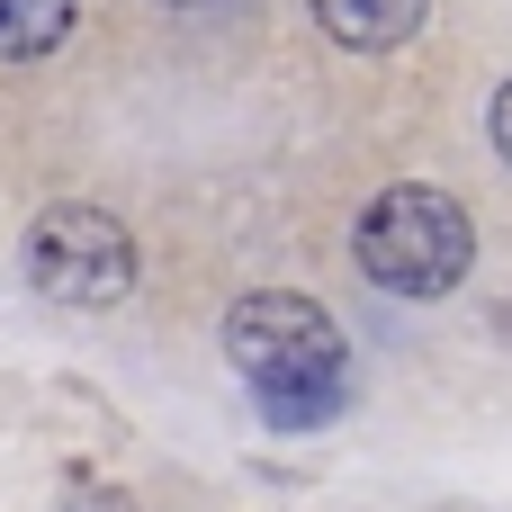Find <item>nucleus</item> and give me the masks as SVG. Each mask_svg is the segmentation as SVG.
I'll list each match as a JSON object with an SVG mask.
<instances>
[{"instance_id": "obj_1", "label": "nucleus", "mask_w": 512, "mask_h": 512, "mask_svg": "<svg viewBox=\"0 0 512 512\" xmlns=\"http://www.w3.org/2000/svg\"><path fill=\"white\" fill-rule=\"evenodd\" d=\"M351 252H360V270H369L387 297H450V288L468 279V261H477V225H468V207H459L450 189L396 180V189H378V198L360 207Z\"/></svg>"}, {"instance_id": "obj_2", "label": "nucleus", "mask_w": 512, "mask_h": 512, "mask_svg": "<svg viewBox=\"0 0 512 512\" xmlns=\"http://www.w3.org/2000/svg\"><path fill=\"white\" fill-rule=\"evenodd\" d=\"M225 360L252 378V396H342V333L297 288H252L225 306Z\"/></svg>"}, {"instance_id": "obj_3", "label": "nucleus", "mask_w": 512, "mask_h": 512, "mask_svg": "<svg viewBox=\"0 0 512 512\" xmlns=\"http://www.w3.org/2000/svg\"><path fill=\"white\" fill-rule=\"evenodd\" d=\"M27 279L54 306H117L135 297V234L108 207H45L27 225Z\"/></svg>"}, {"instance_id": "obj_4", "label": "nucleus", "mask_w": 512, "mask_h": 512, "mask_svg": "<svg viewBox=\"0 0 512 512\" xmlns=\"http://www.w3.org/2000/svg\"><path fill=\"white\" fill-rule=\"evenodd\" d=\"M306 9H315V27H324L333 45H351V54H387V45L423 36V18H432V0H306Z\"/></svg>"}, {"instance_id": "obj_5", "label": "nucleus", "mask_w": 512, "mask_h": 512, "mask_svg": "<svg viewBox=\"0 0 512 512\" xmlns=\"http://www.w3.org/2000/svg\"><path fill=\"white\" fill-rule=\"evenodd\" d=\"M72 36V0H0V63H36Z\"/></svg>"}, {"instance_id": "obj_6", "label": "nucleus", "mask_w": 512, "mask_h": 512, "mask_svg": "<svg viewBox=\"0 0 512 512\" xmlns=\"http://www.w3.org/2000/svg\"><path fill=\"white\" fill-rule=\"evenodd\" d=\"M261 414H270L279 432H306V423H324V414H342V396H270Z\"/></svg>"}, {"instance_id": "obj_7", "label": "nucleus", "mask_w": 512, "mask_h": 512, "mask_svg": "<svg viewBox=\"0 0 512 512\" xmlns=\"http://www.w3.org/2000/svg\"><path fill=\"white\" fill-rule=\"evenodd\" d=\"M486 135H495V153H504V162H512V81H504V90H495V117H486Z\"/></svg>"}, {"instance_id": "obj_8", "label": "nucleus", "mask_w": 512, "mask_h": 512, "mask_svg": "<svg viewBox=\"0 0 512 512\" xmlns=\"http://www.w3.org/2000/svg\"><path fill=\"white\" fill-rule=\"evenodd\" d=\"M180 9H189V0H180Z\"/></svg>"}]
</instances>
